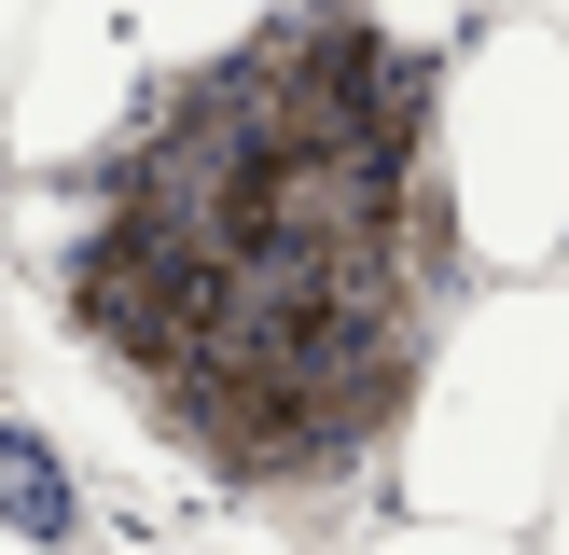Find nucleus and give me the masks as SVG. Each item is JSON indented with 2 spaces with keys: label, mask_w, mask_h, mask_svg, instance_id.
<instances>
[{
  "label": "nucleus",
  "mask_w": 569,
  "mask_h": 555,
  "mask_svg": "<svg viewBox=\"0 0 569 555\" xmlns=\"http://www.w3.org/2000/svg\"><path fill=\"white\" fill-rule=\"evenodd\" d=\"M569 444V264L556 278H472L431 320V361L403 389L389 431V514H445V527H542Z\"/></svg>",
  "instance_id": "f257e3e1"
},
{
  "label": "nucleus",
  "mask_w": 569,
  "mask_h": 555,
  "mask_svg": "<svg viewBox=\"0 0 569 555\" xmlns=\"http://www.w3.org/2000/svg\"><path fill=\"white\" fill-rule=\"evenodd\" d=\"M431 194L459 236V278L569 264V14L500 0L431 70Z\"/></svg>",
  "instance_id": "f03ea898"
},
{
  "label": "nucleus",
  "mask_w": 569,
  "mask_h": 555,
  "mask_svg": "<svg viewBox=\"0 0 569 555\" xmlns=\"http://www.w3.org/2000/svg\"><path fill=\"white\" fill-rule=\"evenodd\" d=\"M139 111H153V70H139L126 14H111V0H42L28 42H14V70H0V167H14L28 194L42 181H98L139 139Z\"/></svg>",
  "instance_id": "7ed1b4c3"
},
{
  "label": "nucleus",
  "mask_w": 569,
  "mask_h": 555,
  "mask_svg": "<svg viewBox=\"0 0 569 555\" xmlns=\"http://www.w3.org/2000/svg\"><path fill=\"white\" fill-rule=\"evenodd\" d=\"M111 14H126V42H139L153 83H194V70H222L278 0H111Z\"/></svg>",
  "instance_id": "20e7f679"
},
{
  "label": "nucleus",
  "mask_w": 569,
  "mask_h": 555,
  "mask_svg": "<svg viewBox=\"0 0 569 555\" xmlns=\"http://www.w3.org/2000/svg\"><path fill=\"white\" fill-rule=\"evenodd\" d=\"M487 14H500V0H361V28H376L389 56H417V70H445Z\"/></svg>",
  "instance_id": "39448f33"
},
{
  "label": "nucleus",
  "mask_w": 569,
  "mask_h": 555,
  "mask_svg": "<svg viewBox=\"0 0 569 555\" xmlns=\"http://www.w3.org/2000/svg\"><path fill=\"white\" fill-rule=\"evenodd\" d=\"M348 555H528L515 527H445V514H389V527H361Z\"/></svg>",
  "instance_id": "423d86ee"
},
{
  "label": "nucleus",
  "mask_w": 569,
  "mask_h": 555,
  "mask_svg": "<svg viewBox=\"0 0 569 555\" xmlns=\"http://www.w3.org/2000/svg\"><path fill=\"white\" fill-rule=\"evenodd\" d=\"M528 555H569V444H556V486H542V527H528Z\"/></svg>",
  "instance_id": "0eeeda50"
},
{
  "label": "nucleus",
  "mask_w": 569,
  "mask_h": 555,
  "mask_svg": "<svg viewBox=\"0 0 569 555\" xmlns=\"http://www.w3.org/2000/svg\"><path fill=\"white\" fill-rule=\"evenodd\" d=\"M28 14H42V0H0V70H14V42H28Z\"/></svg>",
  "instance_id": "6e6552de"
},
{
  "label": "nucleus",
  "mask_w": 569,
  "mask_h": 555,
  "mask_svg": "<svg viewBox=\"0 0 569 555\" xmlns=\"http://www.w3.org/2000/svg\"><path fill=\"white\" fill-rule=\"evenodd\" d=\"M0 555H70V542H42V527H14V514H0Z\"/></svg>",
  "instance_id": "1a4fd4ad"
}]
</instances>
